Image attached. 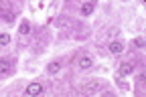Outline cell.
<instances>
[{"label": "cell", "mask_w": 146, "mask_h": 97, "mask_svg": "<svg viewBox=\"0 0 146 97\" xmlns=\"http://www.w3.org/2000/svg\"><path fill=\"white\" fill-rule=\"evenodd\" d=\"M43 91H45L43 83H39V81H33V83H29V85H27L25 95H27V97H39Z\"/></svg>", "instance_id": "1"}, {"label": "cell", "mask_w": 146, "mask_h": 97, "mask_svg": "<svg viewBox=\"0 0 146 97\" xmlns=\"http://www.w3.org/2000/svg\"><path fill=\"white\" fill-rule=\"evenodd\" d=\"M14 71V61L12 59H0V77H8Z\"/></svg>", "instance_id": "2"}, {"label": "cell", "mask_w": 146, "mask_h": 97, "mask_svg": "<svg viewBox=\"0 0 146 97\" xmlns=\"http://www.w3.org/2000/svg\"><path fill=\"white\" fill-rule=\"evenodd\" d=\"M77 67L81 69V71H87V69H91L94 67V57H89V55H79L77 57Z\"/></svg>", "instance_id": "3"}, {"label": "cell", "mask_w": 146, "mask_h": 97, "mask_svg": "<svg viewBox=\"0 0 146 97\" xmlns=\"http://www.w3.org/2000/svg\"><path fill=\"white\" fill-rule=\"evenodd\" d=\"M100 81H89L87 85H83V89H81V93L85 95V97H91V95H96L98 91H100Z\"/></svg>", "instance_id": "4"}, {"label": "cell", "mask_w": 146, "mask_h": 97, "mask_svg": "<svg viewBox=\"0 0 146 97\" xmlns=\"http://www.w3.org/2000/svg\"><path fill=\"white\" fill-rule=\"evenodd\" d=\"M108 49H110V53H112V55H122V53H124V45H122L120 41H112Z\"/></svg>", "instance_id": "5"}, {"label": "cell", "mask_w": 146, "mask_h": 97, "mask_svg": "<svg viewBox=\"0 0 146 97\" xmlns=\"http://www.w3.org/2000/svg\"><path fill=\"white\" fill-rule=\"evenodd\" d=\"M94 10H96V2H83L81 4V16H91Z\"/></svg>", "instance_id": "6"}, {"label": "cell", "mask_w": 146, "mask_h": 97, "mask_svg": "<svg viewBox=\"0 0 146 97\" xmlns=\"http://www.w3.org/2000/svg\"><path fill=\"white\" fill-rule=\"evenodd\" d=\"M61 69H63V65H61L59 61H53V63L47 65V73H49V75H57Z\"/></svg>", "instance_id": "7"}, {"label": "cell", "mask_w": 146, "mask_h": 97, "mask_svg": "<svg viewBox=\"0 0 146 97\" xmlns=\"http://www.w3.org/2000/svg\"><path fill=\"white\" fill-rule=\"evenodd\" d=\"M134 73V65L132 63H122L120 65V75L122 77H128V75H132Z\"/></svg>", "instance_id": "8"}, {"label": "cell", "mask_w": 146, "mask_h": 97, "mask_svg": "<svg viewBox=\"0 0 146 97\" xmlns=\"http://www.w3.org/2000/svg\"><path fill=\"white\" fill-rule=\"evenodd\" d=\"M18 32H21V34H29V32H31V22H29V20H23Z\"/></svg>", "instance_id": "9"}, {"label": "cell", "mask_w": 146, "mask_h": 97, "mask_svg": "<svg viewBox=\"0 0 146 97\" xmlns=\"http://www.w3.org/2000/svg\"><path fill=\"white\" fill-rule=\"evenodd\" d=\"M0 16H2V20H6V22L14 20V12H0Z\"/></svg>", "instance_id": "10"}, {"label": "cell", "mask_w": 146, "mask_h": 97, "mask_svg": "<svg viewBox=\"0 0 146 97\" xmlns=\"http://www.w3.org/2000/svg\"><path fill=\"white\" fill-rule=\"evenodd\" d=\"M8 43H10V34H8V32H2V34H0V45L4 47V45H8Z\"/></svg>", "instance_id": "11"}, {"label": "cell", "mask_w": 146, "mask_h": 97, "mask_svg": "<svg viewBox=\"0 0 146 97\" xmlns=\"http://www.w3.org/2000/svg\"><path fill=\"white\" fill-rule=\"evenodd\" d=\"M132 45H134V47H138V49H142V47L146 45V41H144L142 36H138V38H134V41H132Z\"/></svg>", "instance_id": "12"}, {"label": "cell", "mask_w": 146, "mask_h": 97, "mask_svg": "<svg viewBox=\"0 0 146 97\" xmlns=\"http://www.w3.org/2000/svg\"><path fill=\"white\" fill-rule=\"evenodd\" d=\"M102 97H116V93H114V91H106Z\"/></svg>", "instance_id": "13"}]
</instances>
